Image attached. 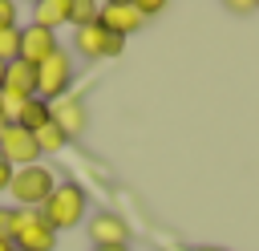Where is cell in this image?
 <instances>
[{"mask_svg":"<svg viewBox=\"0 0 259 251\" xmlns=\"http://www.w3.org/2000/svg\"><path fill=\"white\" fill-rule=\"evenodd\" d=\"M4 126H12V121H8V117H4V113H0V134H4Z\"/></svg>","mask_w":259,"mask_h":251,"instance_id":"603a6c76","label":"cell"},{"mask_svg":"<svg viewBox=\"0 0 259 251\" xmlns=\"http://www.w3.org/2000/svg\"><path fill=\"white\" fill-rule=\"evenodd\" d=\"M20 57V28H0V65Z\"/></svg>","mask_w":259,"mask_h":251,"instance_id":"9a60e30c","label":"cell"},{"mask_svg":"<svg viewBox=\"0 0 259 251\" xmlns=\"http://www.w3.org/2000/svg\"><path fill=\"white\" fill-rule=\"evenodd\" d=\"M0 93H4V65H0Z\"/></svg>","mask_w":259,"mask_h":251,"instance_id":"cb8c5ba5","label":"cell"},{"mask_svg":"<svg viewBox=\"0 0 259 251\" xmlns=\"http://www.w3.org/2000/svg\"><path fill=\"white\" fill-rule=\"evenodd\" d=\"M73 85V53L57 49L36 65V97L40 101H61Z\"/></svg>","mask_w":259,"mask_h":251,"instance_id":"3957f363","label":"cell"},{"mask_svg":"<svg viewBox=\"0 0 259 251\" xmlns=\"http://www.w3.org/2000/svg\"><path fill=\"white\" fill-rule=\"evenodd\" d=\"M0 158H4L12 170H20V166H36V158H40L36 138H32L28 130H20V126H4V134H0Z\"/></svg>","mask_w":259,"mask_h":251,"instance_id":"277c9868","label":"cell"},{"mask_svg":"<svg viewBox=\"0 0 259 251\" xmlns=\"http://www.w3.org/2000/svg\"><path fill=\"white\" fill-rule=\"evenodd\" d=\"M97 24H101V28H109V32H117V36L125 40V36H130V32H138L146 20L138 16L134 0H113V4H101V8H97Z\"/></svg>","mask_w":259,"mask_h":251,"instance_id":"52a82bcc","label":"cell"},{"mask_svg":"<svg viewBox=\"0 0 259 251\" xmlns=\"http://www.w3.org/2000/svg\"><path fill=\"white\" fill-rule=\"evenodd\" d=\"M85 206H89V198H85V190H81L77 182H57V190H53L49 202L40 206V219H45L53 231H69V227H81Z\"/></svg>","mask_w":259,"mask_h":251,"instance_id":"6da1fadb","label":"cell"},{"mask_svg":"<svg viewBox=\"0 0 259 251\" xmlns=\"http://www.w3.org/2000/svg\"><path fill=\"white\" fill-rule=\"evenodd\" d=\"M93 251H130V247H93Z\"/></svg>","mask_w":259,"mask_h":251,"instance_id":"44dd1931","label":"cell"},{"mask_svg":"<svg viewBox=\"0 0 259 251\" xmlns=\"http://www.w3.org/2000/svg\"><path fill=\"white\" fill-rule=\"evenodd\" d=\"M4 227H8V206H0V239H4Z\"/></svg>","mask_w":259,"mask_h":251,"instance_id":"ffe728a7","label":"cell"},{"mask_svg":"<svg viewBox=\"0 0 259 251\" xmlns=\"http://www.w3.org/2000/svg\"><path fill=\"white\" fill-rule=\"evenodd\" d=\"M4 93H12V97H20V101H28V97H36V65H28V61H8L4 65Z\"/></svg>","mask_w":259,"mask_h":251,"instance_id":"30bf717a","label":"cell"},{"mask_svg":"<svg viewBox=\"0 0 259 251\" xmlns=\"http://www.w3.org/2000/svg\"><path fill=\"white\" fill-rule=\"evenodd\" d=\"M198 251H223V247H198Z\"/></svg>","mask_w":259,"mask_h":251,"instance_id":"d4e9b609","label":"cell"},{"mask_svg":"<svg viewBox=\"0 0 259 251\" xmlns=\"http://www.w3.org/2000/svg\"><path fill=\"white\" fill-rule=\"evenodd\" d=\"M12 174H16V170H12V166L0 158V190H8V186H12Z\"/></svg>","mask_w":259,"mask_h":251,"instance_id":"ac0fdd59","label":"cell"},{"mask_svg":"<svg viewBox=\"0 0 259 251\" xmlns=\"http://www.w3.org/2000/svg\"><path fill=\"white\" fill-rule=\"evenodd\" d=\"M0 251H16V247H12V243H8V239H0Z\"/></svg>","mask_w":259,"mask_h":251,"instance_id":"7402d4cb","label":"cell"},{"mask_svg":"<svg viewBox=\"0 0 259 251\" xmlns=\"http://www.w3.org/2000/svg\"><path fill=\"white\" fill-rule=\"evenodd\" d=\"M134 8H138V16L146 20V16H158L166 4H162V0H134Z\"/></svg>","mask_w":259,"mask_h":251,"instance_id":"2e32d148","label":"cell"},{"mask_svg":"<svg viewBox=\"0 0 259 251\" xmlns=\"http://www.w3.org/2000/svg\"><path fill=\"white\" fill-rule=\"evenodd\" d=\"M65 20H69V0H36L32 4V24L57 32V24H65Z\"/></svg>","mask_w":259,"mask_h":251,"instance_id":"8fae6325","label":"cell"},{"mask_svg":"<svg viewBox=\"0 0 259 251\" xmlns=\"http://www.w3.org/2000/svg\"><path fill=\"white\" fill-rule=\"evenodd\" d=\"M227 8H231V12H251V8H255V4H247V0H243V4H239V0H231V4H227Z\"/></svg>","mask_w":259,"mask_h":251,"instance_id":"d6986e66","label":"cell"},{"mask_svg":"<svg viewBox=\"0 0 259 251\" xmlns=\"http://www.w3.org/2000/svg\"><path fill=\"white\" fill-rule=\"evenodd\" d=\"M49 117L61 126V134L65 138H81L85 134V126H89V113H85V101L81 97H61V101H53L49 105Z\"/></svg>","mask_w":259,"mask_h":251,"instance_id":"ba28073f","label":"cell"},{"mask_svg":"<svg viewBox=\"0 0 259 251\" xmlns=\"http://www.w3.org/2000/svg\"><path fill=\"white\" fill-rule=\"evenodd\" d=\"M61 45H57V32H49V28H40V24H28V28H20V61H28V65H40L49 53H57Z\"/></svg>","mask_w":259,"mask_h":251,"instance_id":"9c48e42d","label":"cell"},{"mask_svg":"<svg viewBox=\"0 0 259 251\" xmlns=\"http://www.w3.org/2000/svg\"><path fill=\"white\" fill-rule=\"evenodd\" d=\"M0 28H16V4L0 0Z\"/></svg>","mask_w":259,"mask_h":251,"instance_id":"e0dca14e","label":"cell"},{"mask_svg":"<svg viewBox=\"0 0 259 251\" xmlns=\"http://www.w3.org/2000/svg\"><path fill=\"white\" fill-rule=\"evenodd\" d=\"M32 138H36V150H40V154H53V150H61V146L69 142V138L61 134V126H57V121H49V126H40V130H36Z\"/></svg>","mask_w":259,"mask_h":251,"instance_id":"4fadbf2b","label":"cell"},{"mask_svg":"<svg viewBox=\"0 0 259 251\" xmlns=\"http://www.w3.org/2000/svg\"><path fill=\"white\" fill-rule=\"evenodd\" d=\"M97 8L101 4H93V0H69V24H77V28L97 24Z\"/></svg>","mask_w":259,"mask_h":251,"instance_id":"5bb4252c","label":"cell"},{"mask_svg":"<svg viewBox=\"0 0 259 251\" xmlns=\"http://www.w3.org/2000/svg\"><path fill=\"white\" fill-rule=\"evenodd\" d=\"M53 117H49V101H40V97H28L24 101V109H20V117L12 121V126H20V130H28V134H36L40 126H49Z\"/></svg>","mask_w":259,"mask_h":251,"instance_id":"7c38bea8","label":"cell"},{"mask_svg":"<svg viewBox=\"0 0 259 251\" xmlns=\"http://www.w3.org/2000/svg\"><path fill=\"white\" fill-rule=\"evenodd\" d=\"M53 190H57V178H53V170L40 166V162H36V166H20V170L12 174V186H8V194L16 198V206H28V211H40Z\"/></svg>","mask_w":259,"mask_h":251,"instance_id":"7a4b0ae2","label":"cell"},{"mask_svg":"<svg viewBox=\"0 0 259 251\" xmlns=\"http://www.w3.org/2000/svg\"><path fill=\"white\" fill-rule=\"evenodd\" d=\"M85 231H89L93 247H125V239H130L125 219H121V215H113V211H97V215H89Z\"/></svg>","mask_w":259,"mask_h":251,"instance_id":"8992f818","label":"cell"},{"mask_svg":"<svg viewBox=\"0 0 259 251\" xmlns=\"http://www.w3.org/2000/svg\"><path fill=\"white\" fill-rule=\"evenodd\" d=\"M73 49L81 53V57H117L121 53V36L117 32H109V28H101V24H85V28H77V36H73Z\"/></svg>","mask_w":259,"mask_h":251,"instance_id":"5b68a950","label":"cell"}]
</instances>
